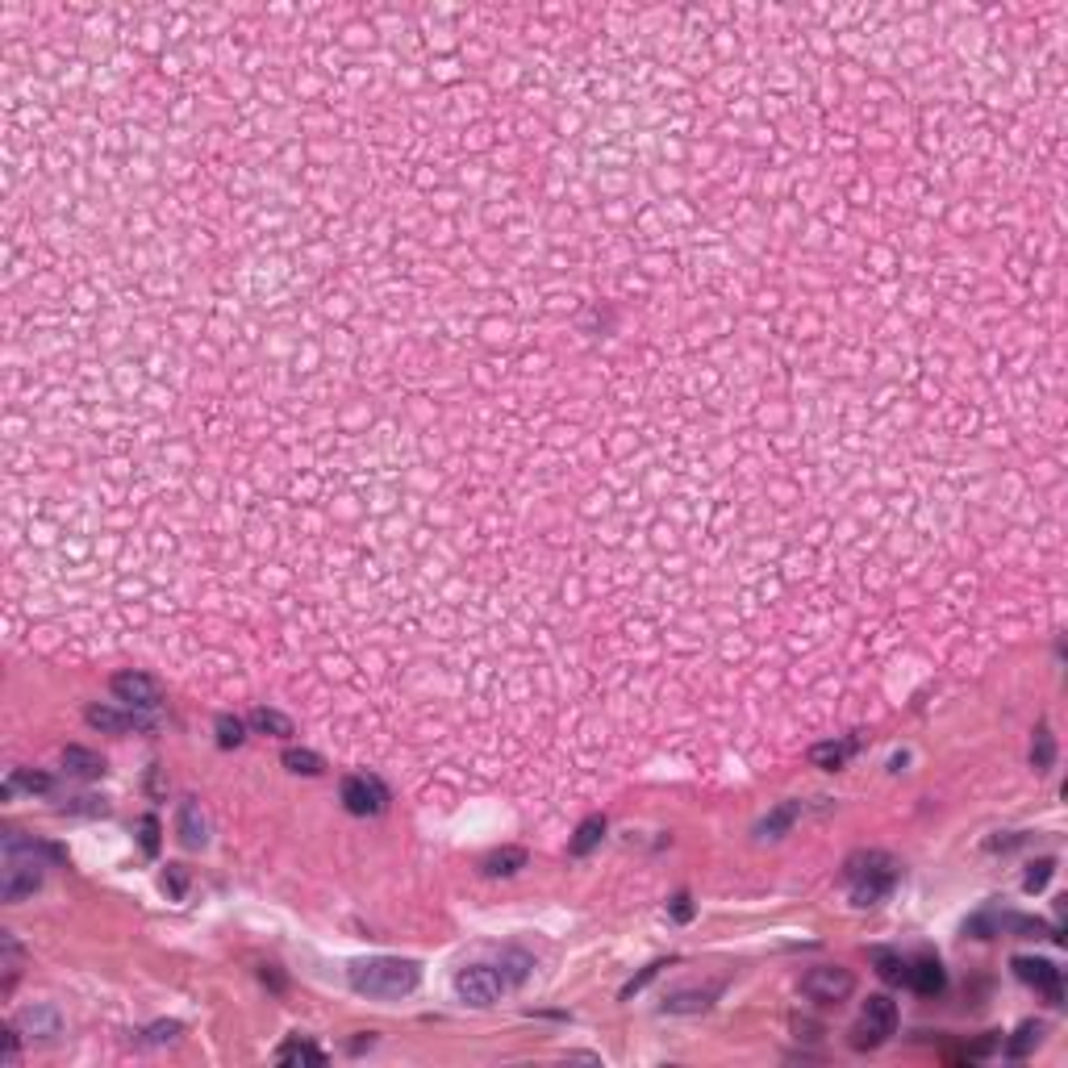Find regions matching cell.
Wrapping results in <instances>:
<instances>
[{
  "instance_id": "cell-6",
  "label": "cell",
  "mask_w": 1068,
  "mask_h": 1068,
  "mask_svg": "<svg viewBox=\"0 0 1068 1068\" xmlns=\"http://www.w3.org/2000/svg\"><path fill=\"white\" fill-rule=\"evenodd\" d=\"M801 993L814 1006H843L856 993V972L843 969V964H818V969L801 977Z\"/></svg>"
},
{
  "instance_id": "cell-26",
  "label": "cell",
  "mask_w": 1068,
  "mask_h": 1068,
  "mask_svg": "<svg viewBox=\"0 0 1068 1068\" xmlns=\"http://www.w3.org/2000/svg\"><path fill=\"white\" fill-rule=\"evenodd\" d=\"M1039 1039H1043V1022H1022L1019 1027V1035L1010 1039V1048H1006V1056H1014V1060H1022L1027 1056L1031 1048H1035Z\"/></svg>"
},
{
  "instance_id": "cell-2",
  "label": "cell",
  "mask_w": 1068,
  "mask_h": 1068,
  "mask_svg": "<svg viewBox=\"0 0 1068 1068\" xmlns=\"http://www.w3.org/2000/svg\"><path fill=\"white\" fill-rule=\"evenodd\" d=\"M898 877H901V868L889 851H851L847 864H843V880H847L856 906H877V901H885L893 893V885H898Z\"/></svg>"
},
{
  "instance_id": "cell-15",
  "label": "cell",
  "mask_w": 1068,
  "mask_h": 1068,
  "mask_svg": "<svg viewBox=\"0 0 1068 1068\" xmlns=\"http://www.w3.org/2000/svg\"><path fill=\"white\" fill-rule=\"evenodd\" d=\"M856 752V739H843V743H818L810 747V764L814 768H827V772H839L847 764V755Z\"/></svg>"
},
{
  "instance_id": "cell-23",
  "label": "cell",
  "mask_w": 1068,
  "mask_h": 1068,
  "mask_svg": "<svg viewBox=\"0 0 1068 1068\" xmlns=\"http://www.w3.org/2000/svg\"><path fill=\"white\" fill-rule=\"evenodd\" d=\"M1052 764H1056V743H1052L1048 726H1039L1035 743H1031V768H1035V772H1052Z\"/></svg>"
},
{
  "instance_id": "cell-16",
  "label": "cell",
  "mask_w": 1068,
  "mask_h": 1068,
  "mask_svg": "<svg viewBox=\"0 0 1068 1068\" xmlns=\"http://www.w3.org/2000/svg\"><path fill=\"white\" fill-rule=\"evenodd\" d=\"M276 1060L280 1064H326V1052L309 1043V1039H288L276 1048Z\"/></svg>"
},
{
  "instance_id": "cell-4",
  "label": "cell",
  "mask_w": 1068,
  "mask_h": 1068,
  "mask_svg": "<svg viewBox=\"0 0 1068 1068\" xmlns=\"http://www.w3.org/2000/svg\"><path fill=\"white\" fill-rule=\"evenodd\" d=\"M509 990H514V981L505 977L501 964H464L456 972V998L464 1006H476V1010L497 1006Z\"/></svg>"
},
{
  "instance_id": "cell-5",
  "label": "cell",
  "mask_w": 1068,
  "mask_h": 1068,
  "mask_svg": "<svg viewBox=\"0 0 1068 1068\" xmlns=\"http://www.w3.org/2000/svg\"><path fill=\"white\" fill-rule=\"evenodd\" d=\"M889 1035H898V1001L885 998V993H877V998L864 1001L860 1019H856V1027H851V1048L872 1052V1048H880Z\"/></svg>"
},
{
  "instance_id": "cell-8",
  "label": "cell",
  "mask_w": 1068,
  "mask_h": 1068,
  "mask_svg": "<svg viewBox=\"0 0 1068 1068\" xmlns=\"http://www.w3.org/2000/svg\"><path fill=\"white\" fill-rule=\"evenodd\" d=\"M1014 972H1019L1022 985H1031V990L1048 1001V1006H1060V1001H1064V977H1060V969L1052 964V960L1019 956L1014 960Z\"/></svg>"
},
{
  "instance_id": "cell-29",
  "label": "cell",
  "mask_w": 1068,
  "mask_h": 1068,
  "mask_svg": "<svg viewBox=\"0 0 1068 1068\" xmlns=\"http://www.w3.org/2000/svg\"><path fill=\"white\" fill-rule=\"evenodd\" d=\"M142 851H147V856H155V851H159V818H155V814H147V818H142Z\"/></svg>"
},
{
  "instance_id": "cell-21",
  "label": "cell",
  "mask_w": 1068,
  "mask_h": 1068,
  "mask_svg": "<svg viewBox=\"0 0 1068 1068\" xmlns=\"http://www.w3.org/2000/svg\"><path fill=\"white\" fill-rule=\"evenodd\" d=\"M50 776L46 772H26V768H13L9 772V781H5V797H13L17 789H26V793H50Z\"/></svg>"
},
{
  "instance_id": "cell-11",
  "label": "cell",
  "mask_w": 1068,
  "mask_h": 1068,
  "mask_svg": "<svg viewBox=\"0 0 1068 1068\" xmlns=\"http://www.w3.org/2000/svg\"><path fill=\"white\" fill-rule=\"evenodd\" d=\"M176 831H180V843L189 851L205 847L209 843V822H205V810H200L197 797H184V806H180V818H176Z\"/></svg>"
},
{
  "instance_id": "cell-20",
  "label": "cell",
  "mask_w": 1068,
  "mask_h": 1068,
  "mask_svg": "<svg viewBox=\"0 0 1068 1068\" xmlns=\"http://www.w3.org/2000/svg\"><path fill=\"white\" fill-rule=\"evenodd\" d=\"M518 868H526V851L522 847H501V851H493V856L485 860L488 877H514Z\"/></svg>"
},
{
  "instance_id": "cell-7",
  "label": "cell",
  "mask_w": 1068,
  "mask_h": 1068,
  "mask_svg": "<svg viewBox=\"0 0 1068 1068\" xmlns=\"http://www.w3.org/2000/svg\"><path fill=\"white\" fill-rule=\"evenodd\" d=\"M343 806L355 818H372V814H385L388 810V785L372 772H351L343 776Z\"/></svg>"
},
{
  "instance_id": "cell-18",
  "label": "cell",
  "mask_w": 1068,
  "mask_h": 1068,
  "mask_svg": "<svg viewBox=\"0 0 1068 1068\" xmlns=\"http://www.w3.org/2000/svg\"><path fill=\"white\" fill-rule=\"evenodd\" d=\"M601 835H605V818H601V814L584 818L580 827H576V839L568 843V856H589V851L601 843Z\"/></svg>"
},
{
  "instance_id": "cell-12",
  "label": "cell",
  "mask_w": 1068,
  "mask_h": 1068,
  "mask_svg": "<svg viewBox=\"0 0 1068 1068\" xmlns=\"http://www.w3.org/2000/svg\"><path fill=\"white\" fill-rule=\"evenodd\" d=\"M84 718H88V726H97V731H113V734L129 731V726H150V718H142V710L121 714V710H109V705H88Z\"/></svg>"
},
{
  "instance_id": "cell-17",
  "label": "cell",
  "mask_w": 1068,
  "mask_h": 1068,
  "mask_svg": "<svg viewBox=\"0 0 1068 1068\" xmlns=\"http://www.w3.org/2000/svg\"><path fill=\"white\" fill-rule=\"evenodd\" d=\"M797 814H801V801H785V806H776V810L755 827V835H760V839H781L793 822H797Z\"/></svg>"
},
{
  "instance_id": "cell-31",
  "label": "cell",
  "mask_w": 1068,
  "mask_h": 1068,
  "mask_svg": "<svg viewBox=\"0 0 1068 1068\" xmlns=\"http://www.w3.org/2000/svg\"><path fill=\"white\" fill-rule=\"evenodd\" d=\"M176 1031H180V1022H155V1027H150V1039H155V1043H163V1039H171Z\"/></svg>"
},
{
  "instance_id": "cell-25",
  "label": "cell",
  "mask_w": 1068,
  "mask_h": 1068,
  "mask_svg": "<svg viewBox=\"0 0 1068 1068\" xmlns=\"http://www.w3.org/2000/svg\"><path fill=\"white\" fill-rule=\"evenodd\" d=\"M872 960H877L880 981H889V985H906V960H901L898 951H872Z\"/></svg>"
},
{
  "instance_id": "cell-27",
  "label": "cell",
  "mask_w": 1068,
  "mask_h": 1068,
  "mask_svg": "<svg viewBox=\"0 0 1068 1068\" xmlns=\"http://www.w3.org/2000/svg\"><path fill=\"white\" fill-rule=\"evenodd\" d=\"M1052 872H1056V860H1048V856H1043V860H1035V864L1027 868V880H1022V889H1027V893H1039V889H1043V885L1052 880Z\"/></svg>"
},
{
  "instance_id": "cell-30",
  "label": "cell",
  "mask_w": 1068,
  "mask_h": 1068,
  "mask_svg": "<svg viewBox=\"0 0 1068 1068\" xmlns=\"http://www.w3.org/2000/svg\"><path fill=\"white\" fill-rule=\"evenodd\" d=\"M184 885H189L184 868H180V864H168V872H163V889H171L176 898H184Z\"/></svg>"
},
{
  "instance_id": "cell-1",
  "label": "cell",
  "mask_w": 1068,
  "mask_h": 1068,
  "mask_svg": "<svg viewBox=\"0 0 1068 1068\" xmlns=\"http://www.w3.org/2000/svg\"><path fill=\"white\" fill-rule=\"evenodd\" d=\"M346 981L359 998H372V1001H396V998H409L422 981V964L417 960H401V956H367L355 960L346 969Z\"/></svg>"
},
{
  "instance_id": "cell-14",
  "label": "cell",
  "mask_w": 1068,
  "mask_h": 1068,
  "mask_svg": "<svg viewBox=\"0 0 1068 1068\" xmlns=\"http://www.w3.org/2000/svg\"><path fill=\"white\" fill-rule=\"evenodd\" d=\"M714 998H718V985H710V990H681L663 1001V1010L668 1014H702V1010L714 1006Z\"/></svg>"
},
{
  "instance_id": "cell-19",
  "label": "cell",
  "mask_w": 1068,
  "mask_h": 1068,
  "mask_svg": "<svg viewBox=\"0 0 1068 1068\" xmlns=\"http://www.w3.org/2000/svg\"><path fill=\"white\" fill-rule=\"evenodd\" d=\"M280 760H284V768H288V772H301V776H322V772H326L322 755L309 752V747H288V752L280 755Z\"/></svg>"
},
{
  "instance_id": "cell-9",
  "label": "cell",
  "mask_w": 1068,
  "mask_h": 1068,
  "mask_svg": "<svg viewBox=\"0 0 1068 1068\" xmlns=\"http://www.w3.org/2000/svg\"><path fill=\"white\" fill-rule=\"evenodd\" d=\"M109 689H113V697H118L126 710H142V714L155 710L159 697H163V693H159V681L155 676H147V673H118Z\"/></svg>"
},
{
  "instance_id": "cell-32",
  "label": "cell",
  "mask_w": 1068,
  "mask_h": 1068,
  "mask_svg": "<svg viewBox=\"0 0 1068 1068\" xmlns=\"http://www.w3.org/2000/svg\"><path fill=\"white\" fill-rule=\"evenodd\" d=\"M673 914H676V919H681V922L693 914V906H689V893H676V901H673Z\"/></svg>"
},
{
  "instance_id": "cell-28",
  "label": "cell",
  "mask_w": 1068,
  "mask_h": 1068,
  "mask_svg": "<svg viewBox=\"0 0 1068 1068\" xmlns=\"http://www.w3.org/2000/svg\"><path fill=\"white\" fill-rule=\"evenodd\" d=\"M242 739H247V734H242V718H230V714H221V718H218V743H221V747H238Z\"/></svg>"
},
{
  "instance_id": "cell-22",
  "label": "cell",
  "mask_w": 1068,
  "mask_h": 1068,
  "mask_svg": "<svg viewBox=\"0 0 1068 1068\" xmlns=\"http://www.w3.org/2000/svg\"><path fill=\"white\" fill-rule=\"evenodd\" d=\"M251 726H255L259 734H276V739H288V734H293V723H288L284 714H280V710H263V705L251 714Z\"/></svg>"
},
{
  "instance_id": "cell-3",
  "label": "cell",
  "mask_w": 1068,
  "mask_h": 1068,
  "mask_svg": "<svg viewBox=\"0 0 1068 1068\" xmlns=\"http://www.w3.org/2000/svg\"><path fill=\"white\" fill-rule=\"evenodd\" d=\"M42 885V847L26 835H5V868H0V898L21 901Z\"/></svg>"
},
{
  "instance_id": "cell-13",
  "label": "cell",
  "mask_w": 1068,
  "mask_h": 1068,
  "mask_svg": "<svg viewBox=\"0 0 1068 1068\" xmlns=\"http://www.w3.org/2000/svg\"><path fill=\"white\" fill-rule=\"evenodd\" d=\"M63 768H67V776H79V781L105 776V760H100L97 752H88V747H67V752H63Z\"/></svg>"
},
{
  "instance_id": "cell-24",
  "label": "cell",
  "mask_w": 1068,
  "mask_h": 1068,
  "mask_svg": "<svg viewBox=\"0 0 1068 1068\" xmlns=\"http://www.w3.org/2000/svg\"><path fill=\"white\" fill-rule=\"evenodd\" d=\"M17 1027H26L30 1035H55L59 1031V1014L55 1010H46V1006H38V1010H26L17 1019Z\"/></svg>"
},
{
  "instance_id": "cell-10",
  "label": "cell",
  "mask_w": 1068,
  "mask_h": 1068,
  "mask_svg": "<svg viewBox=\"0 0 1068 1068\" xmlns=\"http://www.w3.org/2000/svg\"><path fill=\"white\" fill-rule=\"evenodd\" d=\"M906 985H910L919 998H940L948 990V972L935 956H919V960H906Z\"/></svg>"
}]
</instances>
